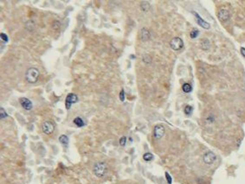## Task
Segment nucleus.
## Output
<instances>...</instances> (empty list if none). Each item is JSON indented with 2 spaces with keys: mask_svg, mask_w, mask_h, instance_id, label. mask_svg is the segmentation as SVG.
I'll list each match as a JSON object with an SVG mask.
<instances>
[{
  "mask_svg": "<svg viewBox=\"0 0 245 184\" xmlns=\"http://www.w3.org/2000/svg\"><path fill=\"white\" fill-rule=\"evenodd\" d=\"M192 112V107L190 106H185V113L186 115H191Z\"/></svg>",
  "mask_w": 245,
  "mask_h": 184,
  "instance_id": "nucleus-18",
  "label": "nucleus"
},
{
  "mask_svg": "<svg viewBox=\"0 0 245 184\" xmlns=\"http://www.w3.org/2000/svg\"><path fill=\"white\" fill-rule=\"evenodd\" d=\"M165 128L162 124H157L154 130V137L156 139H160L165 135Z\"/></svg>",
  "mask_w": 245,
  "mask_h": 184,
  "instance_id": "nucleus-4",
  "label": "nucleus"
},
{
  "mask_svg": "<svg viewBox=\"0 0 245 184\" xmlns=\"http://www.w3.org/2000/svg\"><path fill=\"white\" fill-rule=\"evenodd\" d=\"M19 101H20V105L22 106V107H23L24 110L30 111L32 109L33 104H32V102L29 101V99H27V98H21Z\"/></svg>",
  "mask_w": 245,
  "mask_h": 184,
  "instance_id": "nucleus-8",
  "label": "nucleus"
},
{
  "mask_svg": "<svg viewBox=\"0 0 245 184\" xmlns=\"http://www.w3.org/2000/svg\"><path fill=\"white\" fill-rule=\"evenodd\" d=\"M73 122H74V124L77 126V127H82V126L85 125V123H84V121L82 120V118L81 117L75 118Z\"/></svg>",
  "mask_w": 245,
  "mask_h": 184,
  "instance_id": "nucleus-12",
  "label": "nucleus"
},
{
  "mask_svg": "<svg viewBox=\"0 0 245 184\" xmlns=\"http://www.w3.org/2000/svg\"><path fill=\"white\" fill-rule=\"evenodd\" d=\"M143 159H144L145 161H147V162H150V161H152V160L154 159V155H153L152 153H149V152H147V153L144 154V156H143Z\"/></svg>",
  "mask_w": 245,
  "mask_h": 184,
  "instance_id": "nucleus-14",
  "label": "nucleus"
},
{
  "mask_svg": "<svg viewBox=\"0 0 245 184\" xmlns=\"http://www.w3.org/2000/svg\"><path fill=\"white\" fill-rule=\"evenodd\" d=\"M151 36V34L149 32V30L147 28H142L140 29V38L144 42L148 41L149 38Z\"/></svg>",
  "mask_w": 245,
  "mask_h": 184,
  "instance_id": "nucleus-10",
  "label": "nucleus"
},
{
  "mask_svg": "<svg viewBox=\"0 0 245 184\" xmlns=\"http://www.w3.org/2000/svg\"><path fill=\"white\" fill-rule=\"evenodd\" d=\"M25 80L26 81L30 84L36 83L40 76V72L37 68L36 67H29L27 69V71L25 73Z\"/></svg>",
  "mask_w": 245,
  "mask_h": 184,
  "instance_id": "nucleus-1",
  "label": "nucleus"
},
{
  "mask_svg": "<svg viewBox=\"0 0 245 184\" xmlns=\"http://www.w3.org/2000/svg\"><path fill=\"white\" fill-rule=\"evenodd\" d=\"M0 117H1V118L2 119H4V118H5L8 117V114H7V112H5V110L2 107L1 109H0Z\"/></svg>",
  "mask_w": 245,
  "mask_h": 184,
  "instance_id": "nucleus-17",
  "label": "nucleus"
},
{
  "mask_svg": "<svg viewBox=\"0 0 245 184\" xmlns=\"http://www.w3.org/2000/svg\"><path fill=\"white\" fill-rule=\"evenodd\" d=\"M182 89H183V91L185 92V93H190V92H192V86H191L190 84L185 83V84H184V85H183Z\"/></svg>",
  "mask_w": 245,
  "mask_h": 184,
  "instance_id": "nucleus-16",
  "label": "nucleus"
},
{
  "mask_svg": "<svg viewBox=\"0 0 245 184\" xmlns=\"http://www.w3.org/2000/svg\"><path fill=\"white\" fill-rule=\"evenodd\" d=\"M198 33H199V32H198V30L194 29V30H192V31L191 32V35H190V36H191V37H192V38H196V37L198 36Z\"/></svg>",
  "mask_w": 245,
  "mask_h": 184,
  "instance_id": "nucleus-20",
  "label": "nucleus"
},
{
  "mask_svg": "<svg viewBox=\"0 0 245 184\" xmlns=\"http://www.w3.org/2000/svg\"><path fill=\"white\" fill-rule=\"evenodd\" d=\"M241 53H242V55L245 57V49L244 48H242V49H241Z\"/></svg>",
  "mask_w": 245,
  "mask_h": 184,
  "instance_id": "nucleus-25",
  "label": "nucleus"
},
{
  "mask_svg": "<svg viewBox=\"0 0 245 184\" xmlns=\"http://www.w3.org/2000/svg\"><path fill=\"white\" fill-rule=\"evenodd\" d=\"M165 177H166V180H167V182L169 184H171V176H170V175L167 173H165Z\"/></svg>",
  "mask_w": 245,
  "mask_h": 184,
  "instance_id": "nucleus-24",
  "label": "nucleus"
},
{
  "mask_svg": "<svg viewBox=\"0 0 245 184\" xmlns=\"http://www.w3.org/2000/svg\"><path fill=\"white\" fill-rule=\"evenodd\" d=\"M140 8H141V10L143 11H147L150 9V5H149L148 2L144 1V2L141 3V5H140Z\"/></svg>",
  "mask_w": 245,
  "mask_h": 184,
  "instance_id": "nucleus-15",
  "label": "nucleus"
},
{
  "mask_svg": "<svg viewBox=\"0 0 245 184\" xmlns=\"http://www.w3.org/2000/svg\"><path fill=\"white\" fill-rule=\"evenodd\" d=\"M119 97H120V101H122V102H123V101H125V92H124V90L123 89L120 91Z\"/></svg>",
  "mask_w": 245,
  "mask_h": 184,
  "instance_id": "nucleus-22",
  "label": "nucleus"
},
{
  "mask_svg": "<svg viewBox=\"0 0 245 184\" xmlns=\"http://www.w3.org/2000/svg\"><path fill=\"white\" fill-rule=\"evenodd\" d=\"M42 128H43V131L44 133L47 135H50L55 131V124L51 121H45V122L43 123Z\"/></svg>",
  "mask_w": 245,
  "mask_h": 184,
  "instance_id": "nucleus-5",
  "label": "nucleus"
},
{
  "mask_svg": "<svg viewBox=\"0 0 245 184\" xmlns=\"http://www.w3.org/2000/svg\"><path fill=\"white\" fill-rule=\"evenodd\" d=\"M209 45H210V43H209V42L207 41V40H205V41H203L202 42V43H201V46H202V48L203 49H208L209 48Z\"/></svg>",
  "mask_w": 245,
  "mask_h": 184,
  "instance_id": "nucleus-19",
  "label": "nucleus"
},
{
  "mask_svg": "<svg viewBox=\"0 0 245 184\" xmlns=\"http://www.w3.org/2000/svg\"><path fill=\"white\" fill-rule=\"evenodd\" d=\"M170 46L173 50H180L184 47V42L179 37H174L172 38L170 43Z\"/></svg>",
  "mask_w": 245,
  "mask_h": 184,
  "instance_id": "nucleus-3",
  "label": "nucleus"
},
{
  "mask_svg": "<svg viewBox=\"0 0 245 184\" xmlns=\"http://www.w3.org/2000/svg\"><path fill=\"white\" fill-rule=\"evenodd\" d=\"M203 160H204L205 163L208 164V165H211L217 160V156L212 151H208L203 156Z\"/></svg>",
  "mask_w": 245,
  "mask_h": 184,
  "instance_id": "nucleus-6",
  "label": "nucleus"
},
{
  "mask_svg": "<svg viewBox=\"0 0 245 184\" xmlns=\"http://www.w3.org/2000/svg\"><path fill=\"white\" fill-rule=\"evenodd\" d=\"M218 18L222 21V22H224V21H227L229 20V13L226 10L224 9H221L219 12H218Z\"/></svg>",
  "mask_w": 245,
  "mask_h": 184,
  "instance_id": "nucleus-9",
  "label": "nucleus"
},
{
  "mask_svg": "<svg viewBox=\"0 0 245 184\" xmlns=\"http://www.w3.org/2000/svg\"><path fill=\"white\" fill-rule=\"evenodd\" d=\"M59 142L64 145H68V138L66 135H61L59 137Z\"/></svg>",
  "mask_w": 245,
  "mask_h": 184,
  "instance_id": "nucleus-13",
  "label": "nucleus"
},
{
  "mask_svg": "<svg viewBox=\"0 0 245 184\" xmlns=\"http://www.w3.org/2000/svg\"><path fill=\"white\" fill-rule=\"evenodd\" d=\"M107 170H108V166H107V163L104 162H97L95 164L94 166V174L96 175L97 177H102L105 175V174L107 173Z\"/></svg>",
  "mask_w": 245,
  "mask_h": 184,
  "instance_id": "nucleus-2",
  "label": "nucleus"
},
{
  "mask_svg": "<svg viewBox=\"0 0 245 184\" xmlns=\"http://www.w3.org/2000/svg\"><path fill=\"white\" fill-rule=\"evenodd\" d=\"M194 15L197 17V19H198V20H197V22H198V23L199 24L201 27H203V28H205V29L210 28V24H209V23H208L207 22L204 21V20H203V19L199 17V15H198L196 12H194Z\"/></svg>",
  "mask_w": 245,
  "mask_h": 184,
  "instance_id": "nucleus-11",
  "label": "nucleus"
},
{
  "mask_svg": "<svg viewBox=\"0 0 245 184\" xmlns=\"http://www.w3.org/2000/svg\"><path fill=\"white\" fill-rule=\"evenodd\" d=\"M119 142H120V145L121 146H125L126 143V137H121Z\"/></svg>",
  "mask_w": 245,
  "mask_h": 184,
  "instance_id": "nucleus-23",
  "label": "nucleus"
},
{
  "mask_svg": "<svg viewBox=\"0 0 245 184\" xmlns=\"http://www.w3.org/2000/svg\"><path fill=\"white\" fill-rule=\"evenodd\" d=\"M0 37H1L2 41H4L5 43H7V42L9 41L8 36H6V34H5V33H1V35H0Z\"/></svg>",
  "mask_w": 245,
  "mask_h": 184,
  "instance_id": "nucleus-21",
  "label": "nucleus"
},
{
  "mask_svg": "<svg viewBox=\"0 0 245 184\" xmlns=\"http://www.w3.org/2000/svg\"><path fill=\"white\" fill-rule=\"evenodd\" d=\"M78 101V96L74 94H69L66 98V101H65V106L67 109H70L71 106L76 103Z\"/></svg>",
  "mask_w": 245,
  "mask_h": 184,
  "instance_id": "nucleus-7",
  "label": "nucleus"
}]
</instances>
